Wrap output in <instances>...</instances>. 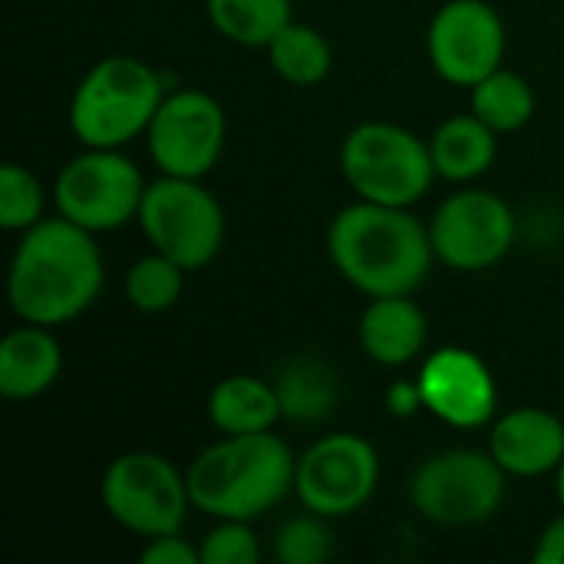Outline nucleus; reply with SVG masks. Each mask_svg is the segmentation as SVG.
I'll return each instance as SVG.
<instances>
[{
	"label": "nucleus",
	"mask_w": 564,
	"mask_h": 564,
	"mask_svg": "<svg viewBox=\"0 0 564 564\" xmlns=\"http://www.w3.org/2000/svg\"><path fill=\"white\" fill-rule=\"evenodd\" d=\"M102 281L96 235L53 215L20 235L7 271V301L20 321L59 327L96 304Z\"/></svg>",
	"instance_id": "1"
},
{
	"label": "nucleus",
	"mask_w": 564,
	"mask_h": 564,
	"mask_svg": "<svg viewBox=\"0 0 564 564\" xmlns=\"http://www.w3.org/2000/svg\"><path fill=\"white\" fill-rule=\"evenodd\" d=\"M327 254L337 274L364 297L416 294L436 261L430 225L410 208L364 198L334 215Z\"/></svg>",
	"instance_id": "2"
},
{
	"label": "nucleus",
	"mask_w": 564,
	"mask_h": 564,
	"mask_svg": "<svg viewBox=\"0 0 564 564\" xmlns=\"http://www.w3.org/2000/svg\"><path fill=\"white\" fill-rule=\"evenodd\" d=\"M294 473L297 456L291 446L278 433L264 430L221 436L192 459L185 476L198 512L212 519L254 522L294 492Z\"/></svg>",
	"instance_id": "3"
},
{
	"label": "nucleus",
	"mask_w": 564,
	"mask_h": 564,
	"mask_svg": "<svg viewBox=\"0 0 564 564\" xmlns=\"http://www.w3.org/2000/svg\"><path fill=\"white\" fill-rule=\"evenodd\" d=\"M162 76L139 56L116 53L96 59L69 96V132L93 149H126L145 135L165 99Z\"/></svg>",
	"instance_id": "4"
},
{
	"label": "nucleus",
	"mask_w": 564,
	"mask_h": 564,
	"mask_svg": "<svg viewBox=\"0 0 564 564\" xmlns=\"http://www.w3.org/2000/svg\"><path fill=\"white\" fill-rule=\"evenodd\" d=\"M340 172L357 198L397 208H413L440 178L430 139L387 119H367L344 135Z\"/></svg>",
	"instance_id": "5"
},
{
	"label": "nucleus",
	"mask_w": 564,
	"mask_h": 564,
	"mask_svg": "<svg viewBox=\"0 0 564 564\" xmlns=\"http://www.w3.org/2000/svg\"><path fill=\"white\" fill-rule=\"evenodd\" d=\"M506 469L489 449H443L423 459L410 479L413 509L443 529L489 522L506 499Z\"/></svg>",
	"instance_id": "6"
},
{
	"label": "nucleus",
	"mask_w": 564,
	"mask_h": 564,
	"mask_svg": "<svg viewBox=\"0 0 564 564\" xmlns=\"http://www.w3.org/2000/svg\"><path fill=\"white\" fill-rule=\"evenodd\" d=\"M99 499L106 516L139 539L182 532L188 509H195L188 476H182L172 459L149 449L116 456L102 473Z\"/></svg>",
	"instance_id": "7"
},
{
	"label": "nucleus",
	"mask_w": 564,
	"mask_h": 564,
	"mask_svg": "<svg viewBox=\"0 0 564 564\" xmlns=\"http://www.w3.org/2000/svg\"><path fill=\"white\" fill-rule=\"evenodd\" d=\"M135 221L149 248L169 254L185 271L212 264L225 245V208L202 178L159 175L145 185Z\"/></svg>",
	"instance_id": "8"
},
{
	"label": "nucleus",
	"mask_w": 564,
	"mask_h": 564,
	"mask_svg": "<svg viewBox=\"0 0 564 564\" xmlns=\"http://www.w3.org/2000/svg\"><path fill=\"white\" fill-rule=\"evenodd\" d=\"M145 185L149 182L139 165L122 149L83 145V152L73 155L56 175L53 205L56 215L93 235L119 231L139 218Z\"/></svg>",
	"instance_id": "9"
},
{
	"label": "nucleus",
	"mask_w": 564,
	"mask_h": 564,
	"mask_svg": "<svg viewBox=\"0 0 564 564\" xmlns=\"http://www.w3.org/2000/svg\"><path fill=\"white\" fill-rule=\"evenodd\" d=\"M380 486V456L370 440L357 433L321 436L297 456L294 496L307 512L324 519H347L360 512Z\"/></svg>",
	"instance_id": "10"
},
{
	"label": "nucleus",
	"mask_w": 564,
	"mask_h": 564,
	"mask_svg": "<svg viewBox=\"0 0 564 564\" xmlns=\"http://www.w3.org/2000/svg\"><path fill=\"white\" fill-rule=\"evenodd\" d=\"M228 139V116L221 102L198 89L182 86L175 93H165L162 106L155 109L145 145L162 175H182V178H205Z\"/></svg>",
	"instance_id": "11"
},
{
	"label": "nucleus",
	"mask_w": 564,
	"mask_h": 564,
	"mask_svg": "<svg viewBox=\"0 0 564 564\" xmlns=\"http://www.w3.org/2000/svg\"><path fill=\"white\" fill-rule=\"evenodd\" d=\"M516 238L519 221L512 205L486 188H459L430 218L436 261L466 274L496 268L512 251Z\"/></svg>",
	"instance_id": "12"
},
{
	"label": "nucleus",
	"mask_w": 564,
	"mask_h": 564,
	"mask_svg": "<svg viewBox=\"0 0 564 564\" xmlns=\"http://www.w3.org/2000/svg\"><path fill=\"white\" fill-rule=\"evenodd\" d=\"M509 33L502 13L486 0H446L426 30L433 69L463 89H473L492 69L506 66Z\"/></svg>",
	"instance_id": "13"
},
{
	"label": "nucleus",
	"mask_w": 564,
	"mask_h": 564,
	"mask_svg": "<svg viewBox=\"0 0 564 564\" xmlns=\"http://www.w3.org/2000/svg\"><path fill=\"white\" fill-rule=\"evenodd\" d=\"M423 406L453 430H479L496 420L499 387L489 364L469 347H440L420 367Z\"/></svg>",
	"instance_id": "14"
},
{
	"label": "nucleus",
	"mask_w": 564,
	"mask_h": 564,
	"mask_svg": "<svg viewBox=\"0 0 564 564\" xmlns=\"http://www.w3.org/2000/svg\"><path fill=\"white\" fill-rule=\"evenodd\" d=\"M506 476L539 479L564 459V423L545 406H516L492 420L489 446Z\"/></svg>",
	"instance_id": "15"
},
{
	"label": "nucleus",
	"mask_w": 564,
	"mask_h": 564,
	"mask_svg": "<svg viewBox=\"0 0 564 564\" xmlns=\"http://www.w3.org/2000/svg\"><path fill=\"white\" fill-rule=\"evenodd\" d=\"M430 340V321L413 294L400 297H370L357 321L360 350L380 367L413 364Z\"/></svg>",
	"instance_id": "16"
},
{
	"label": "nucleus",
	"mask_w": 564,
	"mask_h": 564,
	"mask_svg": "<svg viewBox=\"0 0 564 564\" xmlns=\"http://www.w3.org/2000/svg\"><path fill=\"white\" fill-rule=\"evenodd\" d=\"M59 370L63 347L53 327L23 321L0 340V397L36 400L59 380Z\"/></svg>",
	"instance_id": "17"
},
{
	"label": "nucleus",
	"mask_w": 564,
	"mask_h": 564,
	"mask_svg": "<svg viewBox=\"0 0 564 564\" xmlns=\"http://www.w3.org/2000/svg\"><path fill=\"white\" fill-rule=\"evenodd\" d=\"M496 139L499 132L489 129L473 109L463 116H449L430 135V155H433L436 175L456 185H469L482 178L499 155Z\"/></svg>",
	"instance_id": "18"
},
{
	"label": "nucleus",
	"mask_w": 564,
	"mask_h": 564,
	"mask_svg": "<svg viewBox=\"0 0 564 564\" xmlns=\"http://www.w3.org/2000/svg\"><path fill=\"white\" fill-rule=\"evenodd\" d=\"M274 393L281 403V416L291 423H324L334 416L340 403V377L337 370L311 354L291 357L278 373H274Z\"/></svg>",
	"instance_id": "19"
},
{
	"label": "nucleus",
	"mask_w": 564,
	"mask_h": 564,
	"mask_svg": "<svg viewBox=\"0 0 564 564\" xmlns=\"http://www.w3.org/2000/svg\"><path fill=\"white\" fill-rule=\"evenodd\" d=\"M208 420L221 436H241V433H264L274 430L281 416V403L271 380L235 373L212 387L208 393Z\"/></svg>",
	"instance_id": "20"
},
{
	"label": "nucleus",
	"mask_w": 564,
	"mask_h": 564,
	"mask_svg": "<svg viewBox=\"0 0 564 564\" xmlns=\"http://www.w3.org/2000/svg\"><path fill=\"white\" fill-rule=\"evenodd\" d=\"M205 13L228 43L264 50L294 20V3L291 0H205Z\"/></svg>",
	"instance_id": "21"
},
{
	"label": "nucleus",
	"mask_w": 564,
	"mask_h": 564,
	"mask_svg": "<svg viewBox=\"0 0 564 564\" xmlns=\"http://www.w3.org/2000/svg\"><path fill=\"white\" fill-rule=\"evenodd\" d=\"M469 109L489 129H496L499 135H509V132H519L532 122L535 89L522 73L499 66L469 89Z\"/></svg>",
	"instance_id": "22"
},
{
	"label": "nucleus",
	"mask_w": 564,
	"mask_h": 564,
	"mask_svg": "<svg viewBox=\"0 0 564 564\" xmlns=\"http://www.w3.org/2000/svg\"><path fill=\"white\" fill-rule=\"evenodd\" d=\"M264 53H268L271 69L291 86H317L327 79V73L334 66V50H330L327 36L301 20H291L264 46Z\"/></svg>",
	"instance_id": "23"
},
{
	"label": "nucleus",
	"mask_w": 564,
	"mask_h": 564,
	"mask_svg": "<svg viewBox=\"0 0 564 564\" xmlns=\"http://www.w3.org/2000/svg\"><path fill=\"white\" fill-rule=\"evenodd\" d=\"M185 268L178 261H172L162 251H149L139 261L129 264L126 271V301L142 311V314H165L182 301L185 291Z\"/></svg>",
	"instance_id": "24"
},
{
	"label": "nucleus",
	"mask_w": 564,
	"mask_h": 564,
	"mask_svg": "<svg viewBox=\"0 0 564 564\" xmlns=\"http://www.w3.org/2000/svg\"><path fill=\"white\" fill-rule=\"evenodd\" d=\"M271 552L281 564H324L334 558L337 542H334V529L330 519L307 512L288 519L271 542Z\"/></svg>",
	"instance_id": "25"
},
{
	"label": "nucleus",
	"mask_w": 564,
	"mask_h": 564,
	"mask_svg": "<svg viewBox=\"0 0 564 564\" xmlns=\"http://www.w3.org/2000/svg\"><path fill=\"white\" fill-rule=\"evenodd\" d=\"M43 208H46V192L40 178L20 162H7L0 169V228L23 235L26 228L46 218Z\"/></svg>",
	"instance_id": "26"
},
{
	"label": "nucleus",
	"mask_w": 564,
	"mask_h": 564,
	"mask_svg": "<svg viewBox=\"0 0 564 564\" xmlns=\"http://www.w3.org/2000/svg\"><path fill=\"white\" fill-rule=\"evenodd\" d=\"M202 564H254L261 558V542L251 522L215 519V525L198 542Z\"/></svg>",
	"instance_id": "27"
},
{
	"label": "nucleus",
	"mask_w": 564,
	"mask_h": 564,
	"mask_svg": "<svg viewBox=\"0 0 564 564\" xmlns=\"http://www.w3.org/2000/svg\"><path fill=\"white\" fill-rule=\"evenodd\" d=\"M142 564H202L198 545L182 539V532H169L159 539H145Z\"/></svg>",
	"instance_id": "28"
},
{
	"label": "nucleus",
	"mask_w": 564,
	"mask_h": 564,
	"mask_svg": "<svg viewBox=\"0 0 564 564\" xmlns=\"http://www.w3.org/2000/svg\"><path fill=\"white\" fill-rule=\"evenodd\" d=\"M383 403H387V413L397 416V420H410V416H416L420 410H426V406H423L420 380H397V383H390Z\"/></svg>",
	"instance_id": "29"
},
{
	"label": "nucleus",
	"mask_w": 564,
	"mask_h": 564,
	"mask_svg": "<svg viewBox=\"0 0 564 564\" xmlns=\"http://www.w3.org/2000/svg\"><path fill=\"white\" fill-rule=\"evenodd\" d=\"M532 558L539 564H564V509L562 516L552 519L545 525V532L539 535V545H535Z\"/></svg>",
	"instance_id": "30"
},
{
	"label": "nucleus",
	"mask_w": 564,
	"mask_h": 564,
	"mask_svg": "<svg viewBox=\"0 0 564 564\" xmlns=\"http://www.w3.org/2000/svg\"><path fill=\"white\" fill-rule=\"evenodd\" d=\"M552 476H555V496H558V506L564 509V459L558 463V469H555Z\"/></svg>",
	"instance_id": "31"
}]
</instances>
